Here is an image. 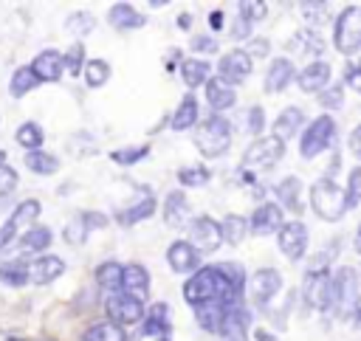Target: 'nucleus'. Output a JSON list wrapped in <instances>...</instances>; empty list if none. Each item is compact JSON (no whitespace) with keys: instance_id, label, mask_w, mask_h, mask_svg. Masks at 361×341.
<instances>
[{"instance_id":"f257e3e1","label":"nucleus","mask_w":361,"mask_h":341,"mask_svg":"<svg viewBox=\"0 0 361 341\" xmlns=\"http://www.w3.org/2000/svg\"><path fill=\"white\" fill-rule=\"evenodd\" d=\"M240 287L226 276L220 265H206L197 268L189 282L183 285V299L192 307H200L206 302H223V304H240Z\"/></svg>"},{"instance_id":"f03ea898","label":"nucleus","mask_w":361,"mask_h":341,"mask_svg":"<svg viewBox=\"0 0 361 341\" xmlns=\"http://www.w3.org/2000/svg\"><path fill=\"white\" fill-rule=\"evenodd\" d=\"M231 144V124L223 116H209L195 130V147L203 158H220Z\"/></svg>"},{"instance_id":"7ed1b4c3","label":"nucleus","mask_w":361,"mask_h":341,"mask_svg":"<svg viewBox=\"0 0 361 341\" xmlns=\"http://www.w3.org/2000/svg\"><path fill=\"white\" fill-rule=\"evenodd\" d=\"M330 307H336L338 316H350L355 321L358 310V273L350 265H341L330 276Z\"/></svg>"},{"instance_id":"20e7f679","label":"nucleus","mask_w":361,"mask_h":341,"mask_svg":"<svg viewBox=\"0 0 361 341\" xmlns=\"http://www.w3.org/2000/svg\"><path fill=\"white\" fill-rule=\"evenodd\" d=\"M310 206L313 211L327 220V223H336L344 217L347 211V200H344V189L333 180V178H322L310 186Z\"/></svg>"},{"instance_id":"39448f33","label":"nucleus","mask_w":361,"mask_h":341,"mask_svg":"<svg viewBox=\"0 0 361 341\" xmlns=\"http://www.w3.org/2000/svg\"><path fill=\"white\" fill-rule=\"evenodd\" d=\"M336 48L344 56H353L361 48V8L358 6H347L338 20H336V34H333Z\"/></svg>"},{"instance_id":"423d86ee","label":"nucleus","mask_w":361,"mask_h":341,"mask_svg":"<svg viewBox=\"0 0 361 341\" xmlns=\"http://www.w3.org/2000/svg\"><path fill=\"white\" fill-rule=\"evenodd\" d=\"M336 138V121L330 116H319L316 121H310L302 132V141H299V152L302 158H316L322 155L324 149H330Z\"/></svg>"},{"instance_id":"0eeeda50","label":"nucleus","mask_w":361,"mask_h":341,"mask_svg":"<svg viewBox=\"0 0 361 341\" xmlns=\"http://www.w3.org/2000/svg\"><path fill=\"white\" fill-rule=\"evenodd\" d=\"M285 152V144L276 141L274 135L268 138H257L245 152H243V169H254V172H262V169H271Z\"/></svg>"},{"instance_id":"6e6552de","label":"nucleus","mask_w":361,"mask_h":341,"mask_svg":"<svg viewBox=\"0 0 361 341\" xmlns=\"http://www.w3.org/2000/svg\"><path fill=\"white\" fill-rule=\"evenodd\" d=\"M189 245L197 251V256H200V254H212V251H217V248L223 245L220 223L212 220V217H206V214L195 217L192 225H189Z\"/></svg>"},{"instance_id":"1a4fd4ad","label":"nucleus","mask_w":361,"mask_h":341,"mask_svg":"<svg viewBox=\"0 0 361 341\" xmlns=\"http://www.w3.org/2000/svg\"><path fill=\"white\" fill-rule=\"evenodd\" d=\"M104 310L110 316V324H138L144 318V304L124 296L121 290L104 296Z\"/></svg>"},{"instance_id":"9d476101","label":"nucleus","mask_w":361,"mask_h":341,"mask_svg":"<svg viewBox=\"0 0 361 341\" xmlns=\"http://www.w3.org/2000/svg\"><path fill=\"white\" fill-rule=\"evenodd\" d=\"M276 242H279V251L288 259H302L305 251H307V228H305V223L302 220L282 223L279 231H276Z\"/></svg>"},{"instance_id":"9b49d317","label":"nucleus","mask_w":361,"mask_h":341,"mask_svg":"<svg viewBox=\"0 0 361 341\" xmlns=\"http://www.w3.org/2000/svg\"><path fill=\"white\" fill-rule=\"evenodd\" d=\"M302 296L313 310H327L330 307V273L310 268L302 285Z\"/></svg>"},{"instance_id":"f8f14e48","label":"nucleus","mask_w":361,"mask_h":341,"mask_svg":"<svg viewBox=\"0 0 361 341\" xmlns=\"http://www.w3.org/2000/svg\"><path fill=\"white\" fill-rule=\"evenodd\" d=\"M118 290L135 302L144 304V299L149 296V273L144 265L138 262H130V265H121V282H118Z\"/></svg>"},{"instance_id":"ddd939ff","label":"nucleus","mask_w":361,"mask_h":341,"mask_svg":"<svg viewBox=\"0 0 361 341\" xmlns=\"http://www.w3.org/2000/svg\"><path fill=\"white\" fill-rule=\"evenodd\" d=\"M217 79L223 82V85H228V87H234V85H240L248 73H251V59L245 56V51H240V48H234V51H228L226 56H220V62H217Z\"/></svg>"},{"instance_id":"4468645a","label":"nucleus","mask_w":361,"mask_h":341,"mask_svg":"<svg viewBox=\"0 0 361 341\" xmlns=\"http://www.w3.org/2000/svg\"><path fill=\"white\" fill-rule=\"evenodd\" d=\"M62 273H65V262H62L56 254H45V256H39V259L25 262V276H28V282H34V285H48V282L59 279Z\"/></svg>"},{"instance_id":"2eb2a0df","label":"nucleus","mask_w":361,"mask_h":341,"mask_svg":"<svg viewBox=\"0 0 361 341\" xmlns=\"http://www.w3.org/2000/svg\"><path fill=\"white\" fill-rule=\"evenodd\" d=\"M279 287H282V276H279V271H274V268H259V271H254L251 279H248V290H251L254 302H259V304L271 302V299L279 293Z\"/></svg>"},{"instance_id":"dca6fc26","label":"nucleus","mask_w":361,"mask_h":341,"mask_svg":"<svg viewBox=\"0 0 361 341\" xmlns=\"http://www.w3.org/2000/svg\"><path fill=\"white\" fill-rule=\"evenodd\" d=\"M104 223H107V220H104L99 211H82V214H76L73 220L65 223V228H62L65 242H71V245H82L85 237L90 234V228H102Z\"/></svg>"},{"instance_id":"f3484780","label":"nucleus","mask_w":361,"mask_h":341,"mask_svg":"<svg viewBox=\"0 0 361 341\" xmlns=\"http://www.w3.org/2000/svg\"><path fill=\"white\" fill-rule=\"evenodd\" d=\"M282 223H285L282 209L268 200V203H259V206L254 209V214H251V220H248V228H251L254 234H271V231H279Z\"/></svg>"},{"instance_id":"a211bd4d","label":"nucleus","mask_w":361,"mask_h":341,"mask_svg":"<svg viewBox=\"0 0 361 341\" xmlns=\"http://www.w3.org/2000/svg\"><path fill=\"white\" fill-rule=\"evenodd\" d=\"M28 68L39 82H56L62 76V54L54 51V48H45L34 56V62Z\"/></svg>"},{"instance_id":"6ab92c4d","label":"nucleus","mask_w":361,"mask_h":341,"mask_svg":"<svg viewBox=\"0 0 361 341\" xmlns=\"http://www.w3.org/2000/svg\"><path fill=\"white\" fill-rule=\"evenodd\" d=\"M296 85H299L305 93H322V90L330 85V65H327L324 59L310 62V65L296 76Z\"/></svg>"},{"instance_id":"aec40b11","label":"nucleus","mask_w":361,"mask_h":341,"mask_svg":"<svg viewBox=\"0 0 361 341\" xmlns=\"http://www.w3.org/2000/svg\"><path fill=\"white\" fill-rule=\"evenodd\" d=\"M166 262H169V268H172L175 273H192V271H197L200 256H197V251H195L189 242H180V240H178V242L169 245Z\"/></svg>"},{"instance_id":"412c9836","label":"nucleus","mask_w":361,"mask_h":341,"mask_svg":"<svg viewBox=\"0 0 361 341\" xmlns=\"http://www.w3.org/2000/svg\"><path fill=\"white\" fill-rule=\"evenodd\" d=\"M296 70H293V62L285 59V56H276L271 62V68L265 70V93H279L285 90L290 82H293Z\"/></svg>"},{"instance_id":"4be33fe9","label":"nucleus","mask_w":361,"mask_h":341,"mask_svg":"<svg viewBox=\"0 0 361 341\" xmlns=\"http://www.w3.org/2000/svg\"><path fill=\"white\" fill-rule=\"evenodd\" d=\"M302 124H305V113H302L299 107H285V110L276 116V121H274V127H271V135L285 144L288 138H293V135L299 132Z\"/></svg>"},{"instance_id":"5701e85b","label":"nucleus","mask_w":361,"mask_h":341,"mask_svg":"<svg viewBox=\"0 0 361 341\" xmlns=\"http://www.w3.org/2000/svg\"><path fill=\"white\" fill-rule=\"evenodd\" d=\"M107 20L118 31H133V28H141L147 23V17L141 11H135L130 3H113L110 11H107Z\"/></svg>"},{"instance_id":"b1692460","label":"nucleus","mask_w":361,"mask_h":341,"mask_svg":"<svg viewBox=\"0 0 361 341\" xmlns=\"http://www.w3.org/2000/svg\"><path fill=\"white\" fill-rule=\"evenodd\" d=\"M189 220V200L183 192H169L164 200V223L169 228H180Z\"/></svg>"},{"instance_id":"393cba45","label":"nucleus","mask_w":361,"mask_h":341,"mask_svg":"<svg viewBox=\"0 0 361 341\" xmlns=\"http://www.w3.org/2000/svg\"><path fill=\"white\" fill-rule=\"evenodd\" d=\"M276 197H279V203H276L279 209L285 206L288 211L299 214V211H302V180L293 178V175L282 178V180L276 183Z\"/></svg>"},{"instance_id":"a878e982","label":"nucleus","mask_w":361,"mask_h":341,"mask_svg":"<svg viewBox=\"0 0 361 341\" xmlns=\"http://www.w3.org/2000/svg\"><path fill=\"white\" fill-rule=\"evenodd\" d=\"M234 304H223V302H206L200 307H195V318L206 333H220V324L226 318V310Z\"/></svg>"},{"instance_id":"bb28decb","label":"nucleus","mask_w":361,"mask_h":341,"mask_svg":"<svg viewBox=\"0 0 361 341\" xmlns=\"http://www.w3.org/2000/svg\"><path fill=\"white\" fill-rule=\"evenodd\" d=\"M206 101H209V107L217 113V110H228L234 101H237V93H234V87H228V85H223L217 76L214 79H206Z\"/></svg>"},{"instance_id":"cd10ccee","label":"nucleus","mask_w":361,"mask_h":341,"mask_svg":"<svg viewBox=\"0 0 361 341\" xmlns=\"http://www.w3.org/2000/svg\"><path fill=\"white\" fill-rule=\"evenodd\" d=\"M197 113H200V107H197V99H195V93H186L183 99H180V104L175 107V113H172V130H189V127H195L197 124Z\"/></svg>"},{"instance_id":"c85d7f7f","label":"nucleus","mask_w":361,"mask_h":341,"mask_svg":"<svg viewBox=\"0 0 361 341\" xmlns=\"http://www.w3.org/2000/svg\"><path fill=\"white\" fill-rule=\"evenodd\" d=\"M141 335H169V304L166 302H158L147 313L144 327H141Z\"/></svg>"},{"instance_id":"c756f323","label":"nucleus","mask_w":361,"mask_h":341,"mask_svg":"<svg viewBox=\"0 0 361 341\" xmlns=\"http://www.w3.org/2000/svg\"><path fill=\"white\" fill-rule=\"evenodd\" d=\"M51 240H54V237H51V228H45V225H34V228L23 231L17 248H20L23 254H39V251H45V248L51 245Z\"/></svg>"},{"instance_id":"7c9ffc66","label":"nucleus","mask_w":361,"mask_h":341,"mask_svg":"<svg viewBox=\"0 0 361 341\" xmlns=\"http://www.w3.org/2000/svg\"><path fill=\"white\" fill-rule=\"evenodd\" d=\"M288 48H293L296 54L322 56V51H324V39H322L313 28H305V31H296V34H293V39L288 42Z\"/></svg>"},{"instance_id":"2f4dec72","label":"nucleus","mask_w":361,"mask_h":341,"mask_svg":"<svg viewBox=\"0 0 361 341\" xmlns=\"http://www.w3.org/2000/svg\"><path fill=\"white\" fill-rule=\"evenodd\" d=\"M152 214H155V197L152 194H144L138 203H133V206H127V209L118 211V223L133 225V223H141V220H147Z\"/></svg>"},{"instance_id":"473e14b6","label":"nucleus","mask_w":361,"mask_h":341,"mask_svg":"<svg viewBox=\"0 0 361 341\" xmlns=\"http://www.w3.org/2000/svg\"><path fill=\"white\" fill-rule=\"evenodd\" d=\"M245 234H248V220L243 214H226V220L220 223V237L228 245H240Z\"/></svg>"},{"instance_id":"72a5a7b5","label":"nucleus","mask_w":361,"mask_h":341,"mask_svg":"<svg viewBox=\"0 0 361 341\" xmlns=\"http://www.w3.org/2000/svg\"><path fill=\"white\" fill-rule=\"evenodd\" d=\"M180 79L186 82V87L206 85V79H209V62L206 59H183L180 62Z\"/></svg>"},{"instance_id":"f704fd0d","label":"nucleus","mask_w":361,"mask_h":341,"mask_svg":"<svg viewBox=\"0 0 361 341\" xmlns=\"http://www.w3.org/2000/svg\"><path fill=\"white\" fill-rule=\"evenodd\" d=\"M37 85H39V79L31 73V68H28V65H23V68H17V70L11 73L8 93H11L14 99H23V96H25V93H31Z\"/></svg>"},{"instance_id":"c9c22d12","label":"nucleus","mask_w":361,"mask_h":341,"mask_svg":"<svg viewBox=\"0 0 361 341\" xmlns=\"http://www.w3.org/2000/svg\"><path fill=\"white\" fill-rule=\"evenodd\" d=\"M14 138H17V144H20L23 149L37 152V149L42 147V127H39L37 121H23V124L17 127V132H14Z\"/></svg>"},{"instance_id":"e433bc0d","label":"nucleus","mask_w":361,"mask_h":341,"mask_svg":"<svg viewBox=\"0 0 361 341\" xmlns=\"http://www.w3.org/2000/svg\"><path fill=\"white\" fill-rule=\"evenodd\" d=\"M25 166L34 175H54L59 169V161H56V155H51L45 149H37V152H28L25 155Z\"/></svg>"},{"instance_id":"4c0bfd02","label":"nucleus","mask_w":361,"mask_h":341,"mask_svg":"<svg viewBox=\"0 0 361 341\" xmlns=\"http://www.w3.org/2000/svg\"><path fill=\"white\" fill-rule=\"evenodd\" d=\"M37 217H39V203H37V200H23V203L8 214V220H6V223H8L14 231H20L23 225L34 223Z\"/></svg>"},{"instance_id":"58836bf2","label":"nucleus","mask_w":361,"mask_h":341,"mask_svg":"<svg viewBox=\"0 0 361 341\" xmlns=\"http://www.w3.org/2000/svg\"><path fill=\"white\" fill-rule=\"evenodd\" d=\"M82 73H85V85L87 87H102L110 79V65L104 59H87L82 65Z\"/></svg>"},{"instance_id":"ea45409f","label":"nucleus","mask_w":361,"mask_h":341,"mask_svg":"<svg viewBox=\"0 0 361 341\" xmlns=\"http://www.w3.org/2000/svg\"><path fill=\"white\" fill-rule=\"evenodd\" d=\"M82 341H127V335H124V330H121L118 324L102 321V324H93V327L82 335Z\"/></svg>"},{"instance_id":"a19ab883","label":"nucleus","mask_w":361,"mask_h":341,"mask_svg":"<svg viewBox=\"0 0 361 341\" xmlns=\"http://www.w3.org/2000/svg\"><path fill=\"white\" fill-rule=\"evenodd\" d=\"M96 282H99L107 293L118 290V282H121V265H118V262H113V259L102 262V265L96 268Z\"/></svg>"},{"instance_id":"79ce46f5","label":"nucleus","mask_w":361,"mask_h":341,"mask_svg":"<svg viewBox=\"0 0 361 341\" xmlns=\"http://www.w3.org/2000/svg\"><path fill=\"white\" fill-rule=\"evenodd\" d=\"M209 178H212V172L206 166H183V169H178V183L180 186H203V183H209Z\"/></svg>"},{"instance_id":"37998d69","label":"nucleus","mask_w":361,"mask_h":341,"mask_svg":"<svg viewBox=\"0 0 361 341\" xmlns=\"http://www.w3.org/2000/svg\"><path fill=\"white\" fill-rule=\"evenodd\" d=\"M0 279L6 282V285H25L28 282V276H25V262H6V265H0Z\"/></svg>"},{"instance_id":"c03bdc74","label":"nucleus","mask_w":361,"mask_h":341,"mask_svg":"<svg viewBox=\"0 0 361 341\" xmlns=\"http://www.w3.org/2000/svg\"><path fill=\"white\" fill-rule=\"evenodd\" d=\"M299 8H302V17L310 23V25H322V23H327V3H299Z\"/></svg>"},{"instance_id":"a18cd8bd","label":"nucleus","mask_w":361,"mask_h":341,"mask_svg":"<svg viewBox=\"0 0 361 341\" xmlns=\"http://www.w3.org/2000/svg\"><path fill=\"white\" fill-rule=\"evenodd\" d=\"M65 25H68V31H73V34L85 37V34H90V31H93L96 20H93L87 11H76V14H71V17L65 20Z\"/></svg>"},{"instance_id":"49530a36","label":"nucleus","mask_w":361,"mask_h":341,"mask_svg":"<svg viewBox=\"0 0 361 341\" xmlns=\"http://www.w3.org/2000/svg\"><path fill=\"white\" fill-rule=\"evenodd\" d=\"M68 65V73H82V65H85V48H82V42H73L71 48H68V54L62 56V68Z\"/></svg>"},{"instance_id":"de8ad7c7","label":"nucleus","mask_w":361,"mask_h":341,"mask_svg":"<svg viewBox=\"0 0 361 341\" xmlns=\"http://www.w3.org/2000/svg\"><path fill=\"white\" fill-rule=\"evenodd\" d=\"M147 147H121V149H116V152H110V158L116 161V163H121V166H130V163H135V161H141V158H147Z\"/></svg>"},{"instance_id":"09e8293b","label":"nucleus","mask_w":361,"mask_h":341,"mask_svg":"<svg viewBox=\"0 0 361 341\" xmlns=\"http://www.w3.org/2000/svg\"><path fill=\"white\" fill-rule=\"evenodd\" d=\"M344 200H347V209H355L358 200H361V169H358V166L350 172V183H347Z\"/></svg>"},{"instance_id":"8fccbe9b","label":"nucleus","mask_w":361,"mask_h":341,"mask_svg":"<svg viewBox=\"0 0 361 341\" xmlns=\"http://www.w3.org/2000/svg\"><path fill=\"white\" fill-rule=\"evenodd\" d=\"M237 8H240V17H243V20H248V23L262 20V17H265V11H268V6H265V3H259V0H243Z\"/></svg>"},{"instance_id":"3c124183","label":"nucleus","mask_w":361,"mask_h":341,"mask_svg":"<svg viewBox=\"0 0 361 341\" xmlns=\"http://www.w3.org/2000/svg\"><path fill=\"white\" fill-rule=\"evenodd\" d=\"M14 186H17V172L8 163H0V203L14 192Z\"/></svg>"},{"instance_id":"603ef678","label":"nucleus","mask_w":361,"mask_h":341,"mask_svg":"<svg viewBox=\"0 0 361 341\" xmlns=\"http://www.w3.org/2000/svg\"><path fill=\"white\" fill-rule=\"evenodd\" d=\"M262 127H265V113H262V107H251L248 113H245V132H251V135H259L262 132Z\"/></svg>"},{"instance_id":"864d4df0","label":"nucleus","mask_w":361,"mask_h":341,"mask_svg":"<svg viewBox=\"0 0 361 341\" xmlns=\"http://www.w3.org/2000/svg\"><path fill=\"white\" fill-rule=\"evenodd\" d=\"M341 99H344L341 85H327V87L322 90V104H324V107H341Z\"/></svg>"},{"instance_id":"5fc2aeb1","label":"nucleus","mask_w":361,"mask_h":341,"mask_svg":"<svg viewBox=\"0 0 361 341\" xmlns=\"http://www.w3.org/2000/svg\"><path fill=\"white\" fill-rule=\"evenodd\" d=\"M192 48L197 51V54H214L217 51V39L214 37H192Z\"/></svg>"},{"instance_id":"6e6d98bb","label":"nucleus","mask_w":361,"mask_h":341,"mask_svg":"<svg viewBox=\"0 0 361 341\" xmlns=\"http://www.w3.org/2000/svg\"><path fill=\"white\" fill-rule=\"evenodd\" d=\"M231 37H234V39H245V37H251V23L243 20V17H237V20L231 23Z\"/></svg>"},{"instance_id":"4d7b16f0","label":"nucleus","mask_w":361,"mask_h":341,"mask_svg":"<svg viewBox=\"0 0 361 341\" xmlns=\"http://www.w3.org/2000/svg\"><path fill=\"white\" fill-rule=\"evenodd\" d=\"M268 54V39H251L248 48H245V56H265Z\"/></svg>"},{"instance_id":"13d9d810","label":"nucleus","mask_w":361,"mask_h":341,"mask_svg":"<svg viewBox=\"0 0 361 341\" xmlns=\"http://www.w3.org/2000/svg\"><path fill=\"white\" fill-rule=\"evenodd\" d=\"M347 85L350 87H358V70H355V65L347 68Z\"/></svg>"},{"instance_id":"bf43d9fd","label":"nucleus","mask_w":361,"mask_h":341,"mask_svg":"<svg viewBox=\"0 0 361 341\" xmlns=\"http://www.w3.org/2000/svg\"><path fill=\"white\" fill-rule=\"evenodd\" d=\"M350 149H353V152H358V130H353V132H350Z\"/></svg>"},{"instance_id":"052dcab7","label":"nucleus","mask_w":361,"mask_h":341,"mask_svg":"<svg viewBox=\"0 0 361 341\" xmlns=\"http://www.w3.org/2000/svg\"><path fill=\"white\" fill-rule=\"evenodd\" d=\"M138 341H169V335H138Z\"/></svg>"},{"instance_id":"680f3d73","label":"nucleus","mask_w":361,"mask_h":341,"mask_svg":"<svg viewBox=\"0 0 361 341\" xmlns=\"http://www.w3.org/2000/svg\"><path fill=\"white\" fill-rule=\"evenodd\" d=\"M220 25H223V14L214 11V14H212V28H220Z\"/></svg>"},{"instance_id":"e2e57ef3","label":"nucleus","mask_w":361,"mask_h":341,"mask_svg":"<svg viewBox=\"0 0 361 341\" xmlns=\"http://www.w3.org/2000/svg\"><path fill=\"white\" fill-rule=\"evenodd\" d=\"M254 335H257V341H276V338H274V335H268L265 330H257Z\"/></svg>"},{"instance_id":"0e129e2a","label":"nucleus","mask_w":361,"mask_h":341,"mask_svg":"<svg viewBox=\"0 0 361 341\" xmlns=\"http://www.w3.org/2000/svg\"><path fill=\"white\" fill-rule=\"evenodd\" d=\"M0 163H6V152L3 149H0Z\"/></svg>"},{"instance_id":"69168bd1","label":"nucleus","mask_w":361,"mask_h":341,"mask_svg":"<svg viewBox=\"0 0 361 341\" xmlns=\"http://www.w3.org/2000/svg\"><path fill=\"white\" fill-rule=\"evenodd\" d=\"M8 341H20V338H8Z\"/></svg>"}]
</instances>
